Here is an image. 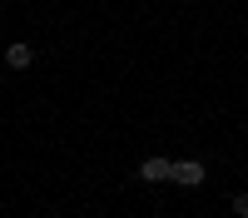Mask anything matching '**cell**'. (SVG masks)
<instances>
[{"instance_id": "1", "label": "cell", "mask_w": 248, "mask_h": 218, "mask_svg": "<svg viewBox=\"0 0 248 218\" xmlns=\"http://www.w3.org/2000/svg\"><path fill=\"white\" fill-rule=\"evenodd\" d=\"M139 178H144V184H174V159L149 154V159L139 164Z\"/></svg>"}, {"instance_id": "2", "label": "cell", "mask_w": 248, "mask_h": 218, "mask_svg": "<svg viewBox=\"0 0 248 218\" xmlns=\"http://www.w3.org/2000/svg\"><path fill=\"white\" fill-rule=\"evenodd\" d=\"M203 178H209V169H203L199 159H174V184H184V189H199Z\"/></svg>"}, {"instance_id": "3", "label": "cell", "mask_w": 248, "mask_h": 218, "mask_svg": "<svg viewBox=\"0 0 248 218\" xmlns=\"http://www.w3.org/2000/svg\"><path fill=\"white\" fill-rule=\"evenodd\" d=\"M5 65H10V70H30V65H35V45H25V40L5 45Z\"/></svg>"}, {"instance_id": "4", "label": "cell", "mask_w": 248, "mask_h": 218, "mask_svg": "<svg viewBox=\"0 0 248 218\" xmlns=\"http://www.w3.org/2000/svg\"><path fill=\"white\" fill-rule=\"evenodd\" d=\"M229 208H233V218H248V193H233Z\"/></svg>"}, {"instance_id": "5", "label": "cell", "mask_w": 248, "mask_h": 218, "mask_svg": "<svg viewBox=\"0 0 248 218\" xmlns=\"http://www.w3.org/2000/svg\"><path fill=\"white\" fill-rule=\"evenodd\" d=\"M45 218H60V213H45Z\"/></svg>"}]
</instances>
